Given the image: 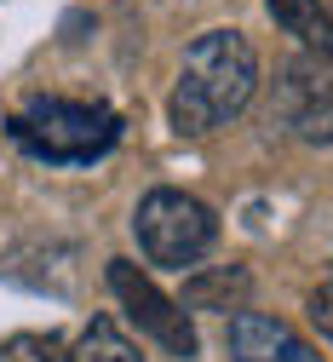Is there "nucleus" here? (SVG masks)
<instances>
[{
	"mask_svg": "<svg viewBox=\"0 0 333 362\" xmlns=\"http://www.w3.org/2000/svg\"><path fill=\"white\" fill-rule=\"evenodd\" d=\"M132 230H138V247L150 253V264H167V270H189L218 236V224L207 213V202L184 196V190H150L132 213Z\"/></svg>",
	"mask_w": 333,
	"mask_h": 362,
	"instance_id": "7ed1b4c3",
	"label": "nucleus"
},
{
	"mask_svg": "<svg viewBox=\"0 0 333 362\" xmlns=\"http://www.w3.org/2000/svg\"><path fill=\"white\" fill-rule=\"evenodd\" d=\"M0 362H64V339L58 334H12V339H0Z\"/></svg>",
	"mask_w": 333,
	"mask_h": 362,
	"instance_id": "9d476101",
	"label": "nucleus"
},
{
	"mask_svg": "<svg viewBox=\"0 0 333 362\" xmlns=\"http://www.w3.org/2000/svg\"><path fill=\"white\" fill-rule=\"evenodd\" d=\"M310 322L322 328V339L333 345V282H322L316 293H310Z\"/></svg>",
	"mask_w": 333,
	"mask_h": 362,
	"instance_id": "9b49d317",
	"label": "nucleus"
},
{
	"mask_svg": "<svg viewBox=\"0 0 333 362\" xmlns=\"http://www.w3.org/2000/svg\"><path fill=\"white\" fill-rule=\"evenodd\" d=\"M230 356L235 362H322L288 322L259 316V310H235L230 316Z\"/></svg>",
	"mask_w": 333,
	"mask_h": 362,
	"instance_id": "39448f33",
	"label": "nucleus"
},
{
	"mask_svg": "<svg viewBox=\"0 0 333 362\" xmlns=\"http://www.w3.org/2000/svg\"><path fill=\"white\" fill-rule=\"evenodd\" d=\"M264 6H270V18L288 35H299L316 58L333 64V18L322 12V0H264Z\"/></svg>",
	"mask_w": 333,
	"mask_h": 362,
	"instance_id": "0eeeda50",
	"label": "nucleus"
},
{
	"mask_svg": "<svg viewBox=\"0 0 333 362\" xmlns=\"http://www.w3.org/2000/svg\"><path fill=\"white\" fill-rule=\"evenodd\" d=\"M242 299H247V270H218V276H196L189 282V305H235L242 310Z\"/></svg>",
	"mask_w": 333,
	"mask_h": 362,
	"instance_id": "1a4fd4ad",
	"label": "nucleus"
},
{
	"mask_svg": "<svg viewBox=\"0 0 333 362\" xmlns=\"http://www.w3.org/2000/svg\"><path fill=\"white\" fill-rule=\"evenodd\" d=\"M64 362H138V345L110 322V316H92L86 334L75 339V351H64Z\"/></svg>",
	"mask_w": 333,
	"mask_h": 362,
	"instance_id": "6e6552de",
	"label": "nucleus"
},
{
	"mask_svg": "<svg viewBox=\"0 0 333 362\" xmlns=\"http://www.w3.org/2000/svg\"><path fill=\"white\" fill-rule=\"evenodd\" d=\"M253 86H259V52L247 47V35L207 29L184 52V69H178V86H173V127L201 139V132H213L230 115L247 110Z\"/></svg>",
	"mask_w": 333,
	"mask_h": 362,
	"instance_id": "f257e3e1",
	"label": "nucleus"
},
{
	"mask_svg": "<svg viewBox=\"0 0 333 362\" xmlns=\"http://www.w3.org/2000/svg\"><path fill=\"white\" fill-rule=\"evenodd\" d=\"M110 293L127 305V316H132V322L144 328L161 351H173V356H196V328H189L184 305L167 299L132 259H110Z\"/></svg>",
	"mask_w": 333,
	"mask_h": 362,
	"instance_id": "20e7f679",
	"label": "nucleus"
},
{
	"mask_svg": "<svg viewBox=\"0 0 333 362\" xmlns=\"http://www.w3.org/2000/svg\"><path fill=\"white\" fill-rule=\"evenodd\" d=\"M288 121L299 139L310 144H333V75H305L293 69V86H288Z\"/></svg>",
	"mask_w": 333,
	"mask_h": 362,
	"instance_id": "423d86ee",
	"label": "nucleus"
},
{
	"mask_svg": "<svg viewBox=\"0 0 333 362\" xmlns=\"http://www.w3.org/2000/svg\"><path fill=\"white\" fill-rule=\"evenodd\" d=\"M121 139V115L110 104H81V98H29L12 115V144L35 161L52 167H86L110 156Z\"/></svg>",
	"mask_w": 333,
	"mask_h": 362,
	"instance_id": "f03ea898",
	"label": "nucleus"
}]
</instances>
